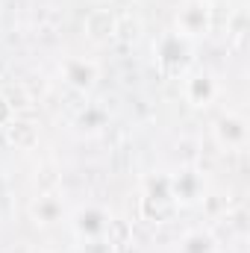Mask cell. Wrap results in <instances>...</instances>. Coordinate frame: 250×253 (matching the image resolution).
<instances>
[{
    "label": "cell",
    "instance_id": "5b68a950",
    "mask_svg": "<svg viewBox=\"0 0 250 253\" xmlns=\"http://www.w3.org/2000/svg\"><path fill=\"white\" fill-rule=\"evenodd\" d=\"M180 91H183V100L194 109H206L212 106L218 97H221V85L215 80V74L203 71V68H191L188 74L180 77Z\"/></svg>",
    "mask_w": 250,
    "mask_h": 253
},
{
    "label": "cell",
    "instance_id": "30bf717a",
    "mask_svg": "<svg viewBox=\"0 0 250 253\" xmlns=\"http://www.w3.org/2000/svg\"><path fill=\"white\" fill-rule=\"evenodd\" d=\"M177 253H218V239L206 227L186 230L177 242Z\"/></svg>",
    "mask_w": 250,
    "mask_h": 253
},
{
    "label": "cell",
    "instance_id": "9c48e42d",
    "mask_svg": "<svg viewBox=\"0 0 250 253\" xmlns=\"http://www.w3.org/2000/svg\"><path fill=\"white\" fill-rule=\"evenodd\" d=\"M27 212H30V221L36 227H53L65 218V203L59 194H39Z\"/></svg>",
    "mask_w": 250,
    "mask_h": 253
},
{
    "label": "cell",
    "instance_id": "6da1fadb",
    "mask_svg": "<svg viewBox=\"0 0 250 253\" xmlns=\"http://www.w3.org/2000/svg\"><path fill=\"white\" fill-rule=\"evenodd\" d=\"M153 59L165 77H183L194 62V42H188L177 30H165L153 42Z\"/></svg>",
    "mask_w": 250,
    "mask_h": 253
},
{
    "label": "cell",
    "instance_id": "52a82bcc",
    "mask_svg": "<svg viewBox=\"0 0 250 253\" xmlns=\"http://www.w3.org/2000/svg\"><path fill=\"white\" fill-rule=\"evenodd\" d=\"M59 74H62V83L71 91L88 94L100 80V62L91 56H65L62 65H59Z\"/></svg>",
    "mask_w": 250,
    "mask_h": 253
},
{
    "label": "cell",
    "instance_id": "9a60e30c",
    "mask_svg": "<svg viewBox=\"0 0 250 253\" xmlns=\"http://www.w3.org/2000/svg\"><path fill=\"white\" fill-rule=\"evenodd\" d=\"M200 3H206V6H212V9H215V3H221V0H200Z\"/></svg>",
    "mask_w": 250,
    "mask_h": 253
},
{
    "label": "cell",
    "instance_id": "3957f363",
    "mask_svg": "<svg viewBox=\"0 0 250 253\" xmlns=\"http://www.w3.org/2000/svg\"><path fill=\"white\" fill-rule=\"evenodd\" d=\"M212 138H215V144L224 153H242V150H248V141H250L248 118L239 115V112H221L212 121Z\"/></svg>",
    "mask_w": 250,
    "mask_h": 253
},
{
    "label": "cell",
    "instance_id": "7a4b0ae2",
    "mask_svg": "<svg viewBox=\"0 0 250 253\" xmlns=\"http://www.w3.org/2000/svg\"><path fill=\"white\" fill-rule=\"evenodd\" d=\"M112 224H115L112 212L100 203H80L68 215V227H71L74 239L83 245H106Z\"/></svg>",
    "mask_w": 250,
    "mask_h": 253
},
{
    "label": "cell",
    "instance_id": "8fae6325",
    "mask_svg": "<svg viewBox=\"0 0 250 253\" xmlns=\"http://www.w3.org/2000/svg\"><path fill=\"white\" fill-rule=\"evenodd\" d=\"M3 132H6V138H9V144H12L15 150H30V147L39 144V126L33 124V121L15 118Z\"/></svg>",
    "mask_w": 250,
    "mask_h": 253
},
{
    "label": "cell",
    "instance_id": "2e32d148",
    "mask_svg": "<svg viewBox=\"0 0 250 253\" xmlns=\"http://www.w3.org/2000/svg\"><path fill=\"white\" fill-rule=\"evenodd\" d=\"M33 253H47V251H33Z\"/></svg>",
    "mask_w": 250,
    "mask_h": 253
},
{
    "label": "cell",
    "instance_id": "7c38bea8",
    "mask_svg": "<svg viewBox=\"0 0 250 253\" xmlns=\"http://www.w3.org/2000/svg\"><path fill=\"white\" fill-rule=\"evenodd\" d=\"M144 206L156 203V206H174L171 200V186H168V174H159V177H150L144 183V197H141Z\"/></svg>",
    "mask_w": 250,
    "mask_h": 253
},
{
    "label": "cell",
    "instance_id": "4fadbf2b",
    "mask_svg": "<svg viewBox=\"0 0 250 253\" xmlns=\"http://www.w3.org/2000/svg\"><path fill=\"white\" fill-rule=\"evenodd\" d=\"M106 109H100V106H85L80 115H77V126L83 129V132H88V135H97L103 126H106Z\"/></svg>",
    "mask_w": 250,
    "mask_h": 253
},
{
    "label": "cell",
    "instance_id": "ba28073f",
    "mask_svg": "<svg viewBox=\"0 0 250 253\" xmlns=\"http://www.w3.org/2000/svg\"><path fill=\"white\" fill-rule=\"evenodd\" d=\"M83 33L91 44H109L118 36V18L109 9H88L83 21Z\"/></svg>",
    "mask_w": 250,
    "mask_h": 253
},
{
    "label": "cell",
    "instance_id": "5bb4252c",
    "mask_svg": "<svg viewBox=\"0 0 250 253\" xmlns=\"http://www.w3.org/2000/svg\"><path fill=\"white\" fill-rule=\"evenodd\" d=\"M18 118V112H15V103H12V97H6L3 91H0V129H6V126L12 124Z\"/></svg>",
    "mask_w": 250,
    "mask_h": 253
},
{
    "label": "cell",
    "instance_id": "8992f818",
    "mask_svg": "<svg viewBox=\"0 0 250 253\" xmlns=\"http://www.w3.org/2000/svg\"><path fill=\"white\" fill-rule=\"evenodd\" d=\"M174 30L186 36L188 42H200L212 33V6L200 0H186L174 18Z\"/></svg>",
    "mask_w": 250,
    "mask_h": 253
},
{
    "label": "cell",
    "instance_id": "277c9868",
    "mask_svg": "<svg viewBox=\"0 0 250 253\" xmlns=\"http://www.w3.org/2000/svg\"><path fill=\"white\" fill-rule=\"evenodd\" d=\"M168 186H171L174 206H194V203L206 200V191H209L203 171L194 165H183L180 171L168 174Z\"/></svg>",
    "mask_w": 250,
    "mask_h": 253
}]
</instances>
